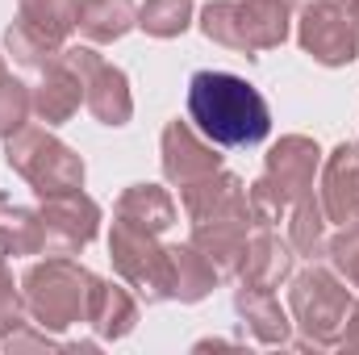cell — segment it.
I'll return each instance as SVG.
<instances>
[{"label":"cell","instance_id":"f1b7e54d","mask_svg":"<svg viewBox=\"0 0 359 355\" xmlns=\"http://www.w3.org/2000/svg\"><path fill=\"white\" fill-rule=\"evenodd\" d=\"M0 347L13 355L21 351H55L59 347V339H55V330H46V326H38L34 318H13L4 330H0Z\"/></svg>","mask_w":359,"mask_h":355},{"label":"cell","instance_id":"4dcf8cb0","mask_svg":"<svg viewBox=\"0 0 359 355\" xmlns=\"http://www.w3.org/2000/svg\"><path fill=\"white\" fill-rule=\"evenodd\" d=\"M21 314V284H13V272L0 255V330Z\"/></svg>","mask_w":359,"mask_h":355},{"label":"cell","instance_id":"2e32d148","mask_svg":"<svg viewBox=\"0 0 359 355\" xmlns=\"http://www.w3.org/2000/svg\"><path fill=\"white\" fill-rule=\"evenodd\" d=\"M217 267L205 260V251L188 239V243H172L168 247V301L180 305H196L213 293L217 284Z\"/></svg>","mask_w":359,"mask_h":355},{"label":"cell","instance_id":"9a60e30c","mask_svg":"<svg viewBox=\"0 0 359 355\" xmlns=\"http://www.w3.org/2000/svg\"><path fill=\"white\" fill-rule=\"evenodd\" d=\"M88 326L96 330L100 343H117V339L134 335V326H138V293L126 280H100L96 276V288H92V301H88Z\"/></svg>","mask_w":359,"mask_h":355},{"label":"cell","instance_id":"ba28073f","mask_svg":"<svg viewBox=\"0 0 359 355\" xmlns=\"http://www.w3.org/2000/svg\"><path fill=\"white\" fill-rule=\"evenodd\" d=\"M42 255H80L100 230V205L84 188L42 196Z\"/></svg>","mask_w":359,"mask_h":355},{"label":"cell","instance_id":"1f68e13d","mask_svg":"<svg viewBox=\"0 0 359 355\" xmlns=\"http://www.w3.org/2000/svg\"><path fill=\"white\" fill-rule=\"evenodd\" d=\"M339 347H347V351H359V305L351 309V318H347V330H343V343Z\"/></svg>","mask_w":359,"mask_h":355},{"label":"cell","instance_id":"9c48e42d","mask_svg":"<svg viewBox=\"0 0 359 355\" xmlns=\"http://www.w3.org/2000/svg\"><path fill=\"white\" fill-rule=\"evenodd\" d=\"M159 163H163V180L168 184H192V180H205L222 168V151L217 142H209L192 121H168L163 134H159Z\"/></svg>","mask_w":359,"mask_h":355},{"label":"cell","instance_id":"e575fe53","mask_svg":"<svg viewBox=\"0 0 359 355\" xmlns=\"http://www.w3.org/2000/svg\"><path fill=\"white\" fill-rule=\"evenodd\" d=\"M4 76H8V67H4V55H0V80H4Z\"/></svg>","mask_w":359,"mask_h":355},{"label":"cell","instance_id":"277c9868","mask_svg":"<svg viewBox=\"0 0 359 355\" xmlns=\"http://www.w3.org/2000/svg\"><path fill=\"white\" fill-rule=\"evenodd\" d=\"M288 21H292V8L276 0H209L196 25L209 42L226 51L259 55L288 42Z\"/></svg>","mask_w":359,"mask_h":355},{"label":"cell","instance_id":"8992f818","mask_svg":"<svg viewBox=\"0 0 359 355\" xmlns=\"http://www.w3.org/2000/svg\"><path fill=\"white\" fill-rule=\"evenodd\" d=\"M109 260H113L117 280H126L138 293V301H147V305L168 301V247L159 243V234H147L138 226L113 222V230H109Z\"/></svg>","mask_w":359,"mask_h":355},{"label":"cell","instance_id":"6da1fadb","mask_svg":"<svg viewBox=\"0 0 359 355\" xmlns=\"http://www.w3.org/2000/svg\"><path fill=\"white\" fill-rule=\"evenodd\" d=\"M188 121L217 147H259L271 134L264 92L230 72H196L188 80Z\"/></svg>","mask_w":359,"mask_h":355},{"label":"cell","instance_id":"603a6c76","mask_svg":"<svg viewBox=\"0 0 359 355\" xmlns=\"http://www.w3.org/2000/svg\"><path fill=\"white\" fill-rule=\"evenodd\" d=\"M326 226H330V217H326V209L318 205V196L309 192V196H301V201H292V209H288V247L301 255V260H322L326 255Z\"/></svg>","mask_w":359,"mask_h":355},{"label":"cell","instance_id":"484cf974","mask_svg":"<svg viewBox=\"0 0 359 355\" xmlns=\"http://www.w3.org/2000/svg\"><path fill=\"white\" fill-rule=\"evenodd\" d=\"M59 51H63V46L46 42L42 34H34V29H29V25H21V21H13V25L4 29V55H8L17 67L38 72V67H46L50 59H59Z\"/></svg>","mask_w":359,"mask_h":355},{"label":"cell","instance_id":"cb8c5ba5","mask_svg":"<svg viewBox=\"0 0 359 355\" xmlns=\"http://www.w3.org/2000/svg\"><path fill=\"white\" fill-rule=\"evenodd\" d=\"M76 8L80 0H17V21L42 34L46 42L67 46V38L76 34Z\"/></svg>","mask_w":359,"mask_h":355},{"label":"cell","instance_id":"d6986e66","mask_svg":"<svg viewBox=\"0 0 359 355\" xmlns=\"http://www.w3.org/2000/svg\"><path fill=\"white\" fill-rule=\"evenodd\" d=\"M113 222L138 226L147 234H168L176 226V201L159 184H130L113 205Z\"/></svg>","mask_w":359,"mask_h":355},{"label":"cell","instance_id":"30bf717a","mask_svg":"<svg viewBox=\"0 0 359 355\" xmlns=\"http://www.w3.org/2000/svg\"><path fill=\"white\" fill-rule=\"evenodd\" d=\"M180 205H184V217L196 226V222H230V217H243L251 222V205H247V180L234 176V172H213L205 180H192L180 188Z\"/></svg>","mask_w":359,"mask_h":355},{"label":"cell","instance_id":"8fae6325","mask_svg":"<svg viewBox=\"0 0 359 355\" xmlns=\"http://www.w3.org/2000/svg\"><path fill=\"white\" fill-rule=\"evenodd\" d=\"M318 172H322V147L309 134H284L264 155V176L288 196V205L318 188Z\"/></svg>","mask_w":359,"mask_h":355},{"label":"cell","instance_id":"3957f363","mask_svg":"<svg viewBox=\"0 0 359 355\" xmlns=\"http://www.w3.org/2000/svg\"><path fill=\"white\" fill-rule=\"evenodd\" d=\"M21 309L46 326V330H67L88 322V301L96 288V276L72 255H50L42 264H29L21 272Z\"/></svg>","mask_w":359,"mask_h":355},{"label":"cell","instance_id":"5bb4252c","mask_svg":"<svg viewBox=\"0 0 359 355\" xmlns=\"http://www.w3.org/2000/svg\"><path fill=\"white\" fill-rule=\"evenodd\" d=\"M29 100H34V117L46 126H63L80 113L84 105V80L59 59H50L46 67H38V80L29 84Z\"/></svg>","mask_w":359,"mask_h":355},{"label":"cell","instance_id":"7a4b0ae2","mask_svg":"<svg viewBox=\"0 0 359 355\" xmlns=\"http://www.w3.org/2000/svg\"><path fill=\"white\" fill-rule=\"evenodd\" d=\"M355 305L359 301L351 297L347 280L334 267H322L313 260L305 272H292L288 276V318L301 330V339L292 347H305V351L339 347Z\"/></svg>","mask_w":359,"mask_h":355},{"label":"cell","instance_id":"5b68a950","mask_svg":"<svg viewBox=\"0 0 359 355\" xmlns=\"http://www.w3.org/2000/svg\"><path fill=\"white\" fill-rule=\"evenodd\" d=\"M4 163L38 196L84 188V176H88L84 159L63 138H55L50 126H21L13 138H4Z\"/></svg>","mask_w":359,"mask_h":355},{"label":"cell","instance_id":"ffe728a7","mask_svg":"<svg viewBox=\"0 0 359 355\" xmlns=\"http://www.w3.org/2000/svg\"><path fill=\"white\" fill-rule=\"evenodd\" d=\"M84 109L100 126H126L134 117V92H130V76L113 63H100L84 84Z\"/></svg>","mask_w":359,"mask_h":355},{"label":"cell","instance_id":"ac0fdd59","mask_svg":"<svg viewBox=\"0 0 359 355\" xmlns=\"http://www.w3.org/2000/svg\"><path fill=\"white\" fill-rule=\"evenodd\" d=\"M251 222L230 217V222H196L192 226V243L205 251V260L217 267L222 280H238V267L247 255V239H251Z\"/></svg>","mask_w":359,"mask_h":355},{"label":"cell","instance_id":"4fadbf2b","mask_svg":"<svg viewBox=\"0 0 359 355\" xmlns=\"http://www.w3.org/2000/svg\"><path fill=\"white\" fill-rule=\"evenodd\" d=\"M234 314L243 318L247 335L259 347H288L292 343V318L280 305L276 288H259V284L238 280V288H234Z\"/></svg>","mask_w":359,"mask_h":355},{"label":"cell","instance_id":"836d02e7","mask_svg":"<svg viewBox=\"0 0 359 355\" xmlns=\"http://www.w3.org/2000/svg\"><path fill=\"white\" fill-rule=\"evenodd\" d=\"M276 4H284V8H301L305 0H276Z\"/></svg>","mask_w":359,"mask_h":355},{"label":"cell","instance_id":"e0dca14e","mask_svg":"<svg viewBox=\"0 0 359 355\" xmlns=\"http://www.w3.org/2000/svg\"><path fill=\"white\" fill-rule=\"evenodd\" d=\"M292 264H297V251L288 247V239L280 243L276 230L255 226L251 239H247V255H243V267H238V280L259 284V288H280V284H288Z\"/></svg>","mask_w":359,"mask_h":355},{"label":"cell","instance_id":"f546056e","mask_svg":"<svg viewBox=\"0 0 359 355\" xmlns=\"http://www.w3.org/2000/svg\"><path fill=\"white\" fill-rule=\"evenodd\" d=\"M326 260H330V267H334L351 288H359V222L343 226V230L326 243Z\"/></svg>","mask_w":359,"mask_h":355},{"label":"cell","instance_id":"d4e9b609","mask_svg":"<svg viewBox=\"0 0 359 355\" xmlns=\"http://www.w3.org/2000/svg\"><path fill=\"white\" fill-rule=\"evenodd\" d=\"M192 13H196L192 0H142L138 4V29L147 38L168 42V38H180L192 25Z\"/></svg>","mask_w":359,"mask_h":355},{"label":"cell","instance_id":"7402d4cb","mask_svg":"<svg viewBox=\"0 0 359 355\" xmlns=\"http://www.w3.org/2000/svg\"><path fill=\"white\" fill-rule=\"evenodd\" d=\"M0 255H42V217L29 205H17L13 196H0Z\"/></svg>","mask_w":359,"mask_h":355},{"label":"cell","instance_id":"d6a6232c","mask_svg":"<svg viewBox=\"0 0 359 355\" xmlns=\"http://www.w3.org/2000/svg\"><path fill=\"white\" fill-rule=\"evenodd\" d=\"M347 13H351V25H355V34H359V0H347Z\"/></svg>","mask_w":359,"mask_h":355},{"label":"cell","instance_id":"83f0119b","mask_svg":"<svg viewBox=\"0 0 359 355\" xmlns=\"http://www.w3.org/2000/svg\"><path fill=\"white\" fill-rule=\"evenodd\" d=\"M29 117H34L29 84H21V80L4 76V80H0V142H4V138H13L21 126H29Z\"/></svg>","mask_w":359,"mask_h":355},{"label":"cell","instance_id":"44dd1931","mask_svg":"<svg viewBox=\"0 0 359 355\" xmlns=\"http://www.w3.org/2000/svg\"><path fill=\"white\" fill-rule=\"evenodd\" d=\"M134 25H138L134 0H80V8H76V29L92 46L121 42Z\"/></svg>","mask_w":359,"mask_h":355},{"label":"cell","instance_id":"4316f807","mask_svg":"<svg viewBox=\"0 0 359 355\" xmlns=\"http://www.w3.org/2000/svg\"><path fill=\"white\" fill-rule=\"evenodd\" d=\"M247 205H251V226H264V230H276L284 217H288V196L271 184L268 176H259L255 184H247Z\"/></svg>","mask_w":359,"mask_h":355},{"label":"cell","instance_id":"7c38bea8","mask_svg":"<svg viewBox=\"0 0 359 355\" xmlns=\"http://www.w3.org/2000/svg\"><path fill=\"white\" fill-rule=\"evenodd\" d=\"M318 205L334 226L359 222V142H339L330 155H322Z\"/></svg>","mask_w":359,"mask_h":355},{"label":"cell","instance_id":"52a82bcc","mask_svg":"<svg viewBox=\"0 0 359 355\" xmlns=\"http://www.w3.org/2000/svg\"><path fill=\"white\" fill-rule=\"evenodd\" d=\"M297 42L318 67H351L359 59V34L343 0H305Z\"/></svg>","mask_w":359,"mask_h":355},{"label":"cell","instance_id":"d590c367","mask_svg":"<svg viewBox=\"0 0 359 355\" xmlns=\"http://www.w3.org/2000/svg\"><path fill=\"white\" fill-rule=\"evenodd\" d=\"M343 4H347V0H343Z\"/></svg>","mask_w":359,"mask_h":355}]
</instances>
